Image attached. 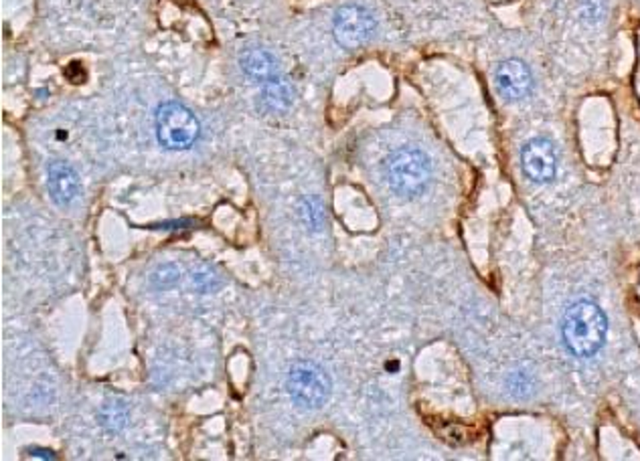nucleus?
Segmentation results:
<instances>
[{"label": "nucleus", "mask_w": 640, "mask_h": 461, "mask_svg": "<svg viewBox=\"0 0 640 461\" xmlns=\"http://www.w3.org/2000/svg\"><path fill=\"white\" fill-rule=\"evenodd\" d=\"M331 387L329 373L312 360H299L288 371V395L302 411L323 409L331 397Z\"/></svg>", "instance_id": "obj_3"}, {"label": "nucleus", "mask_w": 640, "mask_h": 461, "mask_svg": "<svg viewBox=\"0 0 640 461\" xmlns=\"http://www.w3.org/2000/svg\"><path fill=\"white\" fill-rule=\"evenodd\" d=\"M606 14V3L604 0H580L577 3V17L580 21L594 25V22H600Z\"/></svg>", "instance_id": "obj_13"}, {"label": "nucleus", "mask_w": 640, "mask_h": 461, "mask_svg": "<svg viewBox=\"0 0 640 461\" xmlns=\"http://www.w3.org/2000/svg\"><path fill=\"white\" fill-rule=\"evenodd\" d=\"M525 176L535 184H547L558 176L560 156L550 138H533L521 150Z\"/></svg>", "instance_id": "obj_6"}, {"label": "nucleus", "mask_w": 640, "mask_h": 461, "mask_svg": "<svg viewBox=\"0 0 640 461\" xmlns=\"http://www.w3.org/2000/svg\"><path fill=\"white\" fill-rule=\"evenodd\" d=\"M47 189L53 203L70 206L80 195V176L65 160H53L47 168Z\"/></svg>", "instance_id": "obj_8"}, {"label": "nucleus", "mask_w": 640, "mask_h": 461, "mask_svg": "<svg viewBox=\"0 0 640 461\" xmlns=\"http://www.w3.org/2000/svg\"><path fill=\"white\" fill-rule=\"evenodd\" d=\"M494 81H497L501 97H505L507 102H521L533 89L531 69L519 59H509L501 63L494 73Z\"/></svg>", "instance_id": "obj_7"}, {"label": "nucleus", "mask_w": 640, "mask_h": 461, "mask_svg": "<svg viewBox=\"0 0 640 461\" xmlns=\"http://www.w3.org/2000/svg\"><path fill=\"white\" fill-rule=\"evenodd\" d=\"M300 214H302V221L307 222L312 230L323 229L324 213H323V205H320L316 198H304L300 205Z\"/></svg>", "instance_id": "obj_12"}, {"label": "nucleus", "mask_w": 640, "mask_h": 461, "mask_svg": "<svg viewBox=\"0 0 640 461\" xmlns=\"http://www.w3.org/2000/svg\"><path fill=\"white\" fill-rule=\"evenodd\" d=\"M29 453H30V456H33V457H45V459H55V456H53V453H51V451H47V449H29Z\"/></svg>", "instance_id": "obj_16"}, {"label": "nucleus", "mask_w": 640, "mask_h": 461, "mask_svg": "<svg viewBox=\"0 0 640 461\" xmlns=\"http://www.w3.org/2000/svg\"><path fill=\"white\" fill-rule=\"evenodd\" d=\"M608 318L598 304L580 299L568 307L561 322L566 348L577 358H592L606 342Z\"/></svg>", "instance_id": "obj_1"}, {"label": "nucleus", "mask_w": 640, "mask_h": 461, "mask_svg": "<svg viewBox=\"0 0 640 461\" xmlns=\"http://www.w3.org/2000/svg\"><path fill=\"white\" fill-rule=\"evenodd\" d=\"M509 390L515 397H525L531 390V376L525 371H517L509 376Z\"/></svg>", "instance_id": "obj_14"}, {"label": "nucleus", "mask_w": 640, "mask_h": 461, "mask_svg": "<svg viewBox=\"0 0 640 461\" xmlns=\"http://www.w3.org/2000/svg\"><path fill=\"white\" fill-rule=\"evenodd\" d=\"M97 421L108 433H118L126 427L128 407L122 398H108L97 413Z\"/></svg>", "instance_id": "obj_11"}, {"label": "nucleus", "mask_w": 640, "mask_h": 461, "mask_svg": "<svg viewBox=\"0 0 640 461\" xmlns=\"http://www.w3.org/2000/svg\"><path fill=\"white\" fill-rule=\"evenodd\" d=\"M375 30L373 14L359 4H347L334 13L333 33L342 49L355 51L369 41Z\"/></svg>", "instance_id": "obj_5"}, {"label": "nucleus", "mask_w": 640, "mask_h": 461, "mask_svg": "<svg viewBox=\"0 0 640 461\" xmlns=\"http://www.w3.org/2000/svg\"><path fill=\"white\" fill-rule=\"evenodd\" d=\"M155 130L164 150H189L201 136L199 120L179 102H164L158 107Z\"/></svg>", "instance_id": "obj_4"}, {"label": "nucleus", "mask_w": 640, "mask_h": 461, "mask_svg": "<svg viewBox=\"0 0 640 461\" xmlns=\"http://www.w3.org/2000/svg\"><path fill=\"white\" fill-rule=\"evenodd\" d=\"M385 179L390 189L401 198H416L428 189L432 179V163L420 148H403L390 154L385 160Z\"/></svg>", "instance_id": "obj_2"}, {"label": "nucleus", "mask_w": 640, "mask_h": 461, "mask_svg": "<svg viewBox=\"0 0 640 461\" xmlns=\"http://www.w3.org/2000/svg\"><path fill=\"white\" fill-rule=\"evenodd\" d=\"M240 65L251 81L262 83V86L274 80V77H278L276 57L262 47H249L243 51L240 55Z\"/></svg>", "instance_id": "obj_9"}, {"label": "nucleus", "mask_w": 640, "mask_h": 461, "mask_svg": "<svg viewBox=\"0 0 640 461\" xmlns=\"http://www.w3.org/2000/svg\"><path fill=\"white\" fill-rule=\"evenodd\" d=\"M294 102V94H292V86L282 77H274L268 83H264L262 91H260V110L264 113H284L291 110V105Z\"/></svg>", "instance_id": "obj_10"}, {"label": "nucleus", "mask_w": 640, "mask_h": 461, "mask_svg": "<svg viewBox=\"0 0 640 461\" xmlns=\"http://www.w3.org/2000/svg\"><path fill=\"white\" fill-rule=\"evenodd\" d=\"M160 280H166V283H169V286H173V283H177V280H179V272H177V267H173V265H171L169 273H164V275L160 273V269H158V272H155V275H152V283H155V286H158Z\"/></svg>", "instance_id": "obj_15"}]
</instances>
